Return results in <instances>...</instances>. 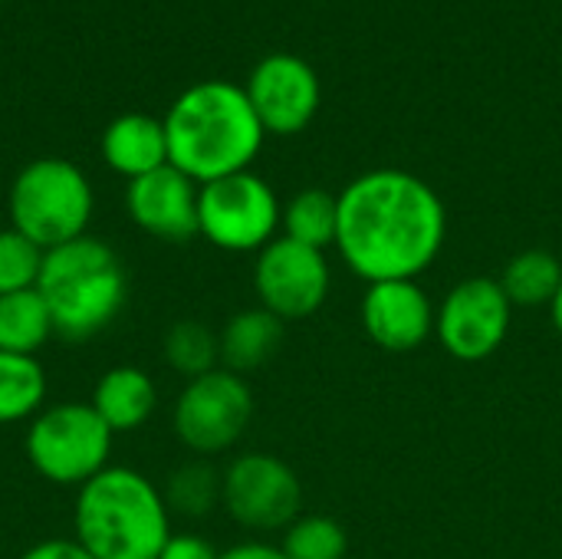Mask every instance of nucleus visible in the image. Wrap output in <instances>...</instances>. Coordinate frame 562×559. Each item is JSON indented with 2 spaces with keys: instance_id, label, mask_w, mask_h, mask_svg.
<instances>
[{
  "instance_id": "1",
  "label": "nucleus",
  "mask_w": 562,
  "mask_h": 559,
  "mask_svg": "<svg viewBox=\"0 0 562 559\" xmlns=\"http://www.w3.org/2000/svg\"><path fill=\"white\" fill-rule=\"evenodd\" d=\"M445 237V201L412 171L375 168L339 191L336 250L366 283L418 280L438 260Z\"/></svg>"
},
{
  "instance_id": "2",
  "label": "nucleus",
  "mask_w": 562,
  "mask_h": 559,
  "mask_svg": "<svg viewBox=\"0 0 562 559\" xmlns=\"http://www.w3.org/2000/svg\"><path fill=\"white\" fill-rule=\"evenodd\" d=\"M161 122L168 135V165L198 185L250 171L267 138L244 86L224 79L184 89Z\"/></svg>"
},
{
  "instance_id": "3",
  "label": "nucleus",
  "mask_w": 562,
  "mask_h": 559,
  "mask_svg": "<svg viewBox=\"0 0 562 559\" xmlns=\"http://www.w3.org/2000/svg\"><path fill=\"white\" fill-rule=\"evenodd\" d=\"M168 537L165 494L138 468L109 465L76 491L72 540L92 559H158Z\"/></svg>"
},
{
  "instance_id": "4",
  "label": "nucleus",
  "mask_w": 562,
  "mask_h": 559,
  "mask_svg": "<svg viewBox=\"0 0 562 559\" xmlns=\"http://www.w3.org/2000/svg\"><path fill=\"white\" fill-rule=\"evenodd\" d=\"M36 290L49 306L56 336L82 343L119 320L128 303V273L112 244L82 234L43 254Z\"/></svg>"
},
{
  "instance_id": "5",
  "label": "nucleus",
  "mask_w": 562,
  "mask_h": 559,
  "mask_svg": "<svg viewBox=\"0 0 562 559\" xmlns=\"http://www.w3.org/2000/svg\"><path fill=\"white\" fill-rule=\"evenodd\" d=\"M92 211V181L76 161L66 158H36L23 165L7 194L10 227L43 250L89 234Z\"/></svg>"
},
{
  "instance_id": "6",
  "label": "nucleus",
  "mask_w": 562,
  "mask_h": 559,
  "mask_svg": "<svg viewBox=\"0 0 562 559\" xmlns=\"http://www.w3.org/2000/svg\"><path fill=\"white\" fill-rule=\"evenodd\" d=\"M112 428L95 415L89 402L46 405L26 425V461L56 488H82L112 465Z\"/></svg>"
},
{
  "instance_id": "7",
  "label": "nucleus",
  "mask_w": 562,
  "mask_h": 559,
  "mask_svg": "<svg viewBox=\"0 0 562 559\" xmlns=\"http://www.w3.org/2000/svg\"><path fill=\"white\" fill-rule=\"evenodd\" d=\"M283 204L267 178L237 171L201 185L198 234L224 254H260L280 237Z\"/></svg>"
},
{
  "instance_id": "8",
  "label": "nucleus",
  "mask_w": 562,
  "mask_h": 559,
  "mask_svg": "<svg viewBox=\"0 0 562 559\" xmlns=\"http://www.w3.org/2000/svg\"><path fill=\"white\" fill-rule=\"evenodd\" d=\"M254 392L244 376L214 369L188 379L171 409V428L194 458H217L231 451L250 428Z\"/></svg>"
},
{
  "instance_id": "9",
  "label": "nucleus",
  "mask_w": 562,
  "mask_h": 559,
  "mask_svg": "<svg viewBox=\"0 0 562 559\" xmlns=\"http://www.w3.org/2000/svg\"><path fill=\"white\" fill-rule=\"evenodd\" d=\"M221 507L244 530H286L303 511V484L283 458L247 451L221 471Z\"/></svg>"
},
{
  "instance_id": "10",
  "label": "nucleus",
  "mask_w": 562,
  "mask_h": 559,
  "mask_svg": "<svg viewBox=\"0 0 562 559\" xmlns=\"http://www.w3.org/2000/svg\"><path fill=\"white\" fill-rule=\"evenodd\" d=\"M514 303L494 277H468L438 303L435 336L458 362L491 359L510 336Z\"/></svg>"
},
{
  "instance_id": "11",
  "label": "nucleus",
  "mask_w": 562,
  "mask_h": 559,
  "mask_svg": "<svg viewBox=\"0 0 562 559\" xmlns=\"http://www.w3.org/2000/svg\"><path fill=\"white\" fill-rule=\"evenodd\" d=\"M333 287V270L326 250L296 244L290 237H273L254 260V293L257 306L273 313L280 323L310 320L323 310Z\"/></svg>"
},
{
  "instance_id": "12",
  "label": "nucleus",
  "mask_w": 562,
  "mask_h": 559,
  "mask_svg": "<svg viewBox=\"0 0 562 559\" xmlns=\"http://www.w3.org/2000/svg\"><path fill=\"white\" fill-rule=\"evenodd\" d=\"M260 125L267 135H296L303 132L319 112V76L316 69L293 53L263 56L247 86H244Z\"/></svg>"
},
{
  "instance_id": "13",
  "label": "nucleus",
  "mask_w": 562,
  "mask_h": 559,
  "mask_svg": "<svg viewBox=\"0 0 562 559\" xmlns=\"http://www.w3.org/2000/svg\"><path fill=\"white\" fill-rule=\"evenodd\" d=\"M362 329L385 353H415L435 336L438 306L418 280H382L362 293Z\"/></svg>"
},
{
  "instance_id": "14",
  "label": "nucleus",
  "mask_w": 562,
  "mask_h": 559,
  "mask_svg": "<svg viewBox=\"0 0 562 559\" xmlns=\"http://www.w3.org/2000/svg\"><path fill=\"white\" fill-rule=\"evenodd\" d=\"M198 191L175 165H161L125 188V211L138 231L165 244H188L198 237Z\"/></svg>"
},
{
  "instance_id": "15",
  "label": "nucleus",
  "mask_w": 562,
  "mask_h": 559,
  "mask_svg": "<svg viewBox=\"0 0 562 559\" xmlns=\"http://www.w3.org/2000/svg\"><path fill=\"white\" fill-rule=\"evenodd\" d=\"M102 161L122 175L125 181H135L161 165H168V135L165 122L145 112H125L112 119L99 142Z\"/></svg>"
},
{
  "instance_id": "16",
  "label": "nucleus",
  "mask_w": 562,
  "mask_h": 559,
  "mask_svg": "<svg viewBox=\"0 0 562 559\" xmlns=\"http://www.w3.org/2000/svg\"><path fill=\"white\" fill-rule=\"evenodd\" d=\"M89 405L112 428V435H128L151 422L158 409V385L138 366H112L92 385Z\"/></svg>"
},
{
  "instance_id": "17",
  "label": "nucleus",
  "mask_w": 562,
  "mask_h": 559,
  "mask_svg": "<svg viewBox=\"0 0 562 559\" xmlns=\"http://www.w3.org/2000/svg\"><path fill=\"white\" fill-rule=\"evenodd\" d=\"M283 326L286 323H280L263 306H250V310L234 313L224 323V329L217 333V339H221V366L237 372V376L257 372L260 366H267L280 353Z\"/></svg>"
},
{
  "instance_id": "18",
  "label": "nucleus",
  "mask_w": 562,
  "mask_h": 559,
  "mask_svg": "<svg viewBox=\"0 0 562 559\" xmlns=\"http://www.w3.org/2000/svg\"><path fill=\"white\" fill-rule=\"evenodd\" d=\"M49 379L36 356L0 353V425L33 422L46 409Z\"/></svg>"
},
{
  "instance_id": "19",
  "label": "nucleus",
  "mask_w": 562,
  "mask_h": 559,
  "mask_svg": "<svg viewBox=\"0 0 562 559\" xmlns=\"http://www.w3.org/2000/svg\"><path fill=\"white\" fill-rule=\"evenodd\" d=\"M53 336L56 326L36 287L0 297V353L36 356Z\"/></svg>"
},
{
  "instance_id": "20",
  "label": "nucleus",
  "mask_w": 562,
  "mask_h": 559,
  "mask_svg": "<svg viewBox=\"0 0 562 559\" xmlns=\"http://www.w3.org/2000/svg\"><path fill=\"white\" fill-rule=\"evenodd\" d=\"M283 237L326 250L336 247V231H339V194H329L326 188H303L283 204L280 217Z\"/></svg>"
},
{
  "instance_id": "21",
  "label": "nucleus",
  "mask_w": 562,
  "mask_h": 559,
  "mask_svg": "<svg viewBox=\"0 0 562 559\" xmlns=\"http://www.w3.org/2000/svg\"><path fill=\"white\" fill-rule=\"evenodd\" d=\"M514 306H550L562 287V264L550 250H520L497 277Z\"/></svg>"
},
{
  "instance_id": "22",
  "label": "nucleus",
  "mask_w": 562,
  "mask_h": 559,
  "mask_svg": "<svg viewBox=\"0 0 562 559\" xmlns=\"http://www.w3.org/2000/svg\"><path fill=\"white\" fill-rule=\"evenodd\" d=\"M165 362L184 382L221 369V339L211 326L198 320H178L165 333Z\"/></svg>"
},
{
  "instance_id": "23",
  "label": "nucleus",
  "mask_w": 562,
  "mask_h": 559,
  "mask_svg": "<svg viewBox=\"0 0 562 559\" xmlns=\"http://www.w3.org/2000/svg\"><path fill=\"white\" fill-rule=\"evenodd\" d=\"M161 494H165V504L171 514L207 517L214 507H221V471L214 465H207L204 458L188 461L171 471Z\"/></svg>"
},
{
  "instance_id": "24",
  "label": "nucleus",
  "mask_w": 562,
  "mask_h": 559,
  "mask_svg": "<svg viewBox=\"0 0 562 559\" xmlns=\"http://www.w3.org/2000/svg\"><path fill=\"white\" fill-rule=\"evenodd\" d=\"M286 559H346L349 537L346 527L326 514H300L280 540Z\"/></svg>"
},
{
  "instance_id": "25",
  "label": "nucleus",
  "mask_w": 562,
  "mask_h": 559,
  "mask_svg": "<svg viewBox=\"0 0 562 559\" xmlns=\"http://www.w3.org/2000/svg\"><path fill=\"white\" fill-rule=\"evenodd\" d=\"M43 247L13 227L0 231V297L33 290L43 270Z\"/></svg>"
},
{
  "instance_id": "26",
  "label": "nucleus",
  "mask_w": 562,
  "mask_h": 559,
  "mask_svg": "<svg viewBox=\"0 0 562 559\" xmlns=\"http://www.w3.org/2000/svg\"><path fill=\"white\" fill-rule=\"evenodd\" d=\"M158 559H221V554L198 534H171Z\"/></svg>"
},
{
  "instance_id": "27",
  "label": "nucleus",
  "mask_w": 562,
  "mask_h": 559,
  "mask_svg": "<svg viewBox=\"0 0 562 559\" xmlns=\"http://www.w3.org/2000/svg\"><path fill=\"white\" fill-rule=\"evenodd\" d=\"M20 559H92L86 554V547H79L72 537H53V540H40L33 544Z\"/></svg>"
},
{
  "instance_id": "28",
  "label": "nucleus",
  "mask_w": 562,
  "mask_h": 559,
  "mask_svg": "<svg viewBox=\"0 0 562 559\" xmlns=\"http://www.w3.org/2000/svg\"><path fill=\"white\" fill-rule=\"evenodd\" d=\"M221 559H286V554L267 540H240V544L221 550Z\"/></svg>"
},
{
  "instance_id": "29",
  "label": "nucleus",
  "mask_w": 562,
  "mask_h": 559,
  "mask_svg": "<svg viewBox=\"0 0 562 559\" xmlns=\"http://www.w3.org/2000/svg\"><path fill=\"white\" fill-rule=\"evenodd\" d=\"M550 320H553V329L562 336V287L560 293H557V300L550 303Z\"/></svg>"
}]
</instances>
